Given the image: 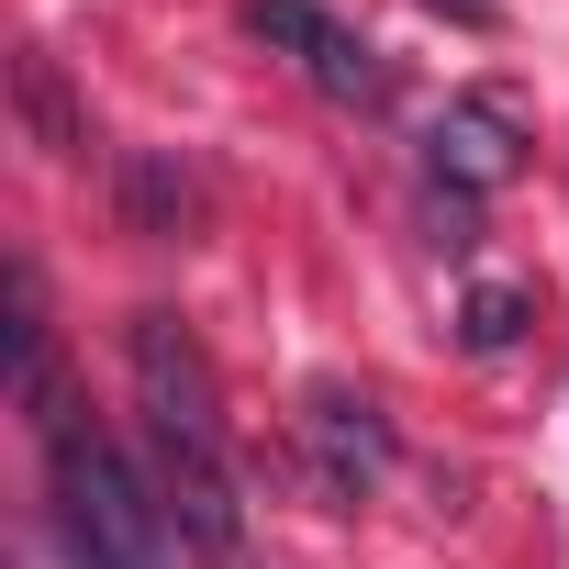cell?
<instances>
[{
	"mask_svg": "<svg viewBox=\"0 0 569 569\" xmlns=\"http://www.w3.org/2000/svg\"><path fill=\"white\" fill-rule=\"evenodd\" d=\"M23 112H34V134H46L57 157H79V146H90V123L68 112V90H57V57H46V46L23 57Z\"/></svg>",
	"mask_w": 569,
	"mask_h": 569,
	"instance_id": "52a82bcc",
	"label": "cell"
},
{
	"mask_svg": "<svg viewBox=\"0 0 569 569\" xmlns=\"http://www.w3.org/2000/svg\"><path fill=\"white\" fill-rule=\"evenodd\" d=\"M302 458H313V480H325L336 502H358V491H380V469H391V413H380L369 391H347V380H313V391H302Z\"/></svg>",
	"mask_w": 569,
	"mask_h": 569,
	"instance_id": "277c9868",
	"label": "cell"
},
{
	"mask_svg": "<svg viewBox=\"0 0 569 569\" xmlns=\"http://www.w3.org/2000/svg\"><path fill=\"white\" fill-rule=\"evenodd\" d=\"M525 313H536L525 291H502V279H480V291H469V347H513V336H525Z\"/></svg>",
	"mask_w": 569,
	"mask_h": 569,
	"instance_id": "ba28073f",
	"label": "cell"
},
{
	"mask_svg": "<svg viewBox=\"0 0 569 569\" xmlns=\"http://www.w3.org/2000/svg\"><path fill=\"white\" fill-rule=\"evenodd\" d=\"M123 369H134L146 436H190V447H223V458H234L223 380H212V347H201L179 313H134V325H123Z\"/></svg>",
	"mask_w": 569,
	"mask_h": 569,
	"instance_id": "7a4b0ae2",
	"label": "cell"
},
{
	"mask_svg": "<svg viewBox=\"0 0 569 569\" xmlns=\"http://www.w3.org/2000/svg\"><path fill=\"white\" fill-rule=\"evenodd\" d=\"M34 425H46V469H57L68 569H179V558H168V513H157V491L123 469V447L90 436V425L68 413V391H46Z\"/></svg>",
	"mask_w": 569,
	"mask_h": 569,
	"instance_id": "6da1fadb",
	"label": "cell"
},
{
	"mask_svg": "<svg viewBox=\"0 0 569 569\" xmlns=\"http://www.w3.org/2000/svg\"><path fill=\"white\" fill-rule=\"evenodd\" d=\"M123 201H134V223H146L157 246H190V223H201V179L168 168V157H134V168H123Z\"/></svg>",
	"mask_w": 569,
	"mask_h": 569,
	"instance_id": "8992f818",
	"label": "cell"
},
{
	"mask_svg": "<svg viewBox=\"0 0 569 569\" xmlns=\"http://www.w3.org/2000/svg\"><path fill=\"white\" fill-rule=\"evenodd\" d=\"M425 168H436V190H458V201L502 190V179L525 168V112H513L502 90L447 101V112H436V134H425Z\"/></svg>",
	"mask_w": 569,
	"mask_h": 569,
	"instance_id": "5b68a950",
	"label": "cell"
},
{
	"mask_svg": "<svg viewBox=\"0 0 569 569\" xmlns=\"http://www.w3.org/2000/svg\"><path fill=\"white\" fill-rule=\"evenodd\" d=\"M246 23H257V34L279 46V57H291V68H302V79H313L325 101H358V112H369V101L391 90L380 46H369L358 23H336L325 0H246Z\"/></svg>",
	"mask_w": 569,
	"mask_h": 569,
	"instance_id": "3957f363",
	"label": "cell"
},
{
	"mask_svg": "<svg viewBox=\"0 0 569 569\" xmlns=\"http://www.w3.org/2000/svg\"><path fill=\"white\" fill-rule=\"evenodd\" d=\"M436 12H458V23H491V0H436Z\"/></svg>",
	"mask_w": 569,
	"mask_h": 569,
	"instance_id": "9c48e42d",
	"label": "cell"
}]
</instances>
